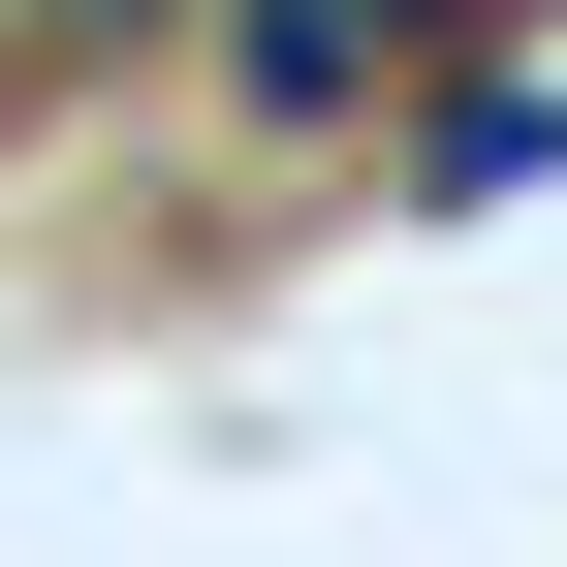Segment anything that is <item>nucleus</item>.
Wrapping results in <instances>:
<instances>
[{
    "mask_svg": "<svg viewBox=\"0 0 567 567\" xmlns=\"http://www.w3.org/2000/svg\"><path fill=\"white\" fill-rule=\"evenodd\" d=\"M410 32H473V0H410Z\"/></svg>",
    "mask_w": 567,
    "mask_h": 567,
    "instance_id": "obj_1",
    "label": "nucleus"
}]
</instances>
